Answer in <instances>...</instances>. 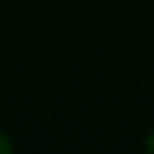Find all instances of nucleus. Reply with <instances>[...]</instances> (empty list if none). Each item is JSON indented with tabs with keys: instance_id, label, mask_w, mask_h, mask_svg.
<instances>
[{
	"instance_id": "1",
	"label": "nucleus",
	"mask_w": 154,
	"mask_h": 154,
	"mask_svg": "<svg viewBox=\"0 0 154 154\" xmlns=\"http://www.w3.org/2000/svg\"><path fill=\"white\" fill-rule=\"evenodd\" d=\"M14 152V145H11V140L7 138L5 131H0V154H11Z\"/></svg>"
},
{
	"instance_id": "2",
	"label": "nucleus",
	"mask_w": 154,
	"mask_h": 154,
	"mask_svg": "<svg viewBox=\"0 0 154 154\" xmlns=\"http://www.w3.org/2000/svg\"><path fill=\"white\" fill-rule=\"evenodd\" d=\"M145 149L154 154V131H149V134H147V138H145Z\"/></svg>"
}]
</instances>
